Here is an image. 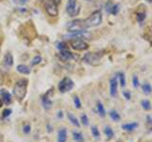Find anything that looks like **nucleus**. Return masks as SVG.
Masks as SVG:
<instances>
[{
    "mask_svg": "<svg viewBox=\"0 0 152 142\" xmlns=\"http://www.w3.org/2000/svg\"><path fill=\"white\" fill-rule=\"evenodd\" d=\"M102 20H103L102 12L100 11H96L90 14L88 18L81 19V25H82L83 30H86L89 28H95L101 25Z\"/></svg>",
    "mask_w": 152,
    "mask_h": 142,
    "instance_id": "obj_1",
    "label": "nucleus"
},
{
    "mask_svg": "<svg viewBox=\"0 0 152 142\" xmlns=\"http://www.w3.org/2000/svg\"><path fill=\"white\" fill-rule=\"evenodd\" d=\"M28 80L27 79H20L14 83L13 86V95L17 99L18 101H22L24 98L26 97L27 88H28Z\"/></svg>",
    "mask_w": 152,
    "mask_h": 142,
    "instance_id": "obj_2",
    "label": "nucleus"
},
{
    "mask_svg": "<svg viewBox=\"0 0 152 142\" xmlns=\"http://www.w3.org/2000/svg\"><path fill=\"white\" fill-rule=\"evenodd\" d=\"M104 56L103 52H88L84 56V61L90 65H98Z\"/></svg>",
    "mask_w": 152,
    "mask_h": 142,
    "instance_id": "obj_3",
    "label": "nucleus"
},
{
    "mask_svg": "<svg viewBox=\"0 0 152 142\" xmlns=\"http://www.w3.org/2000/svg\"><path fill=\"white\" fill-rule=\"evenodd\" d=\"M66 11L69 16H77L81 12V6L77 3L76 0H68L66 6Z\"/></svg>",
    "mask_w": 152,
    "mask_h": 142,
    "instance_id": "obj_4",
    "label": "nucleus"
},
{
    "mask_svg": "<svg viewBox=\"0 0 152 142\" xmlns=\"http://www.w3.org/2000/svg\"><path fill=\"white\" fill-rule=\"evenodd\" d=\"M45 7V11L46 12L49 14L51 17H55L58 15L59 11H58V5H57L53 0H49V1H46L43 3Z\"/></svg>",
    "mask_w": 152,
    "mask_h": 142,
    "instance_id": "obj_5",
    "label": "nucleus"
},
{
    "mask_svg": "<svg viewBox=\"0 0 152 142\" xmlns=\"http://www.w3.org/2000/svg\"><path fill=\"white\" fill-rule=\"evenodd\" d=\"M74 86V83L72 82V80L66 77L61 80L58 84V89L61 93H66L69 92L71 89Z\"/></svg>",
    "mask_w": 152,
    "mask_h": 142,
    "instance_id": "obj_6",
    "label": "nucleus"
},
{
    "mask_svg": "<svg viewBox=\"0 0 152 142\" xmlns=\"http://www.w3.org/2000/svg\"><path fill=\"white\" fill-rule=\"evenodd\" d=\"M70 45L74 50L77 51H84L88 49V45L82 39H73L70 42Z\"/></svg>",
    "mask_w": 152,
    "mask_h": 142,
    "instance_id": "obj_7",
    "label": "nucleus"
},
{
    "mask_svg": "<svg viewBox=\"0 0 152 142\" xmlns=\"http://www.w3.org/2000/svg\"><path fill=\"white\" fill-rule=\"evenodd\" d=\"M58 57L62 62H69V61H71L75 58V56L71 53L70 51L66 50V49L60 50V52L58 53Z\"/></svg>",
    "mask_w": 152,
    "mask_h": 142,
    "instance_id": "obj_8",
    "label": "nucleus"
},
{
    "mask_svg": "<svg viewBox=\"0 0 152 142\" xmlns=\"http://www.w3.org/2000/svg\"><path fill=\"white\" fill-rule=\"evenodd\" d=\"M118 91V80L117 77H114L109 82V93L111 97H116Z\"/></svg>",
    "mask_w": 152,
    "mask_h": 142,
    "instance_id": "obj_9",
    "label": "nucleus"
},
{
    "mask_svg": "<svg viewBox=\"0 0 152 142\" xmlns=\"http://www.w3.org/2000/svg\"><path fill=\"white\" fill-rule=\"evenodd\" d=\"M4 64L7 66V67H11V66L13 64V57L12 55L8 52V53L4 56V60H3Z\"/></svg>",
    "mask_w": 152,
    "mask_h": 142,
    "instance_id": "obj_10",
    "label": "nucleus"
},
{
    "mask_svg": "<svg viewBox=\"0 0 152 142\" xmlns=\"http://www.w3.org/2000/svg\"><path fill=\"white\" fill-rule=\"evenodd\" d=\"M138 126H139V123H137V122L126 123V124L122 125V129L126 132H132V131H134Z\"/></svg>",
    "mask_w": 152,
    "mask_h": 142,
    "instance_id": "obj_11",
    "label": "nucleus"
},
{
    "mask_svg": "<svg viewBox=\"0 0 152 142\" xmlns=\"http://www.w3.org/2000/svg\"><path fill=\"white\" fill-rule=\"evenodd\" d=\"M66 136H68V132L65 128H62L58 132V137H57V140L58 142H66Z\"/></svg>",
    "mask_w": 152,
    "mask_h": 142,
    "instance_id": "obj_12",
    "label": "nucleus"
},
{
    "mask_svg": "<svg viewBox=\"0 0 152 142\" xmlns=\"http://www.w3.org/2000/svg\"><path fill=\"white\" fill-rule=\"evenodd\" d=\"M1 95H2V99L5 104H10L12 102V95L10 94L6 90H1Z\"/></svg>",
    "mask_w": 152,
    "mask_h": 142,
    "instance_id": "obj_13",
    "label": "nucleus"
},
{
    "mask_svg": "<svg viewBox=\"0 0 152 142\" xmlns=\"http://www.w3.org/2000/svg\"><path fill=\"white\" fill-rule=\"evenodd\" d=\"M42 103H43V106H44L45 109H50L52 105V101H50V99L48 98V94L45 95V96L42 97Z\"/></svg>",
    "mask_w": 152,
    "mask_h": 142,
    "instance_id": "obj_14",
    "label": "nucleus"
},
{
    "mask_svg": "<svg viewBox=\"0 0 152 142\" xmlns=\"http://www.w3.org/2000/svg\"><path fill=\"white\" fill-rule=\"evenodd\" d=\"M107 11L109 12V13H112L114 14V15H116V14L119 12V9H120V8H119V5L115 4V5H107Z\"/></svg>",
    "mask_w": 152,
    "mask_h": 142,
    "instance_id": "obj_15",
    "label": "nucleus"
},
{
    "mask_svg": "<svg viewBox=\"0 0 152 142\" xmlns=\"http://www.w3.org/2000/svg\"><path fill=\"white\" fill-rule=\"evenodd\" d=\"M16 69H17L18 72H20V73H22V74H30V73H31V68H30V67H28V66L25 65V64H20V65H18Z\"/></svg>",
    "mask_w": 152,
    "mask_h": 142,
    "instance_id": "obj_16",
    "label": "nucleus"
},
{
    "mask_svg": "<svg viewBox=\"0 0 152 142\" xmlns=\"http://www.w3.org/2000/svg\"><path fill=\"white\" fill-rule=\"evenodd\" d=\"M97 111H98V114L100 115V117H104V116H106V110H104V107L103 103L101 101L97 102Z\"/></svg>",
    "mask_w": 152,
    "mask_h": 142,
    "instance_id": "obj_17",
    "label": "nucleus"
},
{
    "mask_svg": "<svg viewBox=\"0 0 152 142\" xmlns=\"http://www.w3.org/2000/svg\"><path fill=\"white\" fill-rule=\"evenodd\" d=\"M109 117H110V118H111L112 120H114V121H119V120H121L120 114H119L115 110H112V111L109 112Z\"/></svg>",
    "mask_w": 152,
    "mask_h": 142,
    "instance_id": "obj_18",
    "label": "nucleus"
},
{
    "mask_svg": "<svg viewBox=\"0 0 152 142\" xmlns=\"http://www.w3.org/2000/svg\"><path fill=\"white\" fill-rule=\"evenodd\" d=\"M68 117H69V121L72 123L73 125H75V126H77V127H79L80 126V123H79V121H78V120H77V117H76L73 114H71V113H68Z\"/></svg>",
    "mask_w": 152,
    "mask_h": 142,
    "instance_id": "obj_19",
    "label": "nucleus"
},
{
    "mask_svg": "<svg viewBox=\"0 0 152 142\" xmlns=\"http://www.w3.org/2000/svg\"><path fill=\"white\" fill-rule=\"evenodd\" d=\"M72 135H73V138L76 142H84V137H83V135L81 134V133L73 132Z\"/></svg>",
    "mask_w": 152,
    "mask_h": 142,
    "instance_id": "obj_20",
    "label": "nucleus"
},
{
    "mask_svg": "<svg viewBox=\"0 0 152 142\" xmlns=\"http://www.w3.org/2000/svg\"><path fill=\"white\" fill-rule=\"evenodd\" d=\"M104 134H106V135L107 136L108 139H111L112 137L114 136V132H113V130L111 129L110 127H108V126L104 127Z\"/></svg>",
    "mask_w": 152,
    "mask_h": 142,
    "instance_id": "obj_21",
    "label": "nucleus"
},
{
    "mask_svg": "<svg viewBox=\"0 0 152 142\" xmlns=\"http://www.w3.org/2000/svg\"><path fill=\"white\" fill-rule=\"evenodd\" d=\"M142 92H144L145 95H149L152 91V88H151V85L149 83H144L142 84Z\"/></svg>",
    "mask_w": 152,
    "mask_h": 142,
    "instance_id": "obj_22",
    "label": "nucleus"
},
{
    "mask_svg": "<svg viewBox=\"0 0 152 142\" xmlns=\"http://www.w3.org/2000/svg\"><path fill=\"white\" fill-rule=\"evenodd\" d=\"M117 78H119V80H120V84H121V86H122V87H125V86H126V77H125V74H124L123 72L118 73Z\"/></svg>",
    "mask_w": 152,
    "mask_h": 142,
    "instance_id": "obj_23",
    "label": "nucleus"
},
{
    "mask_svg": "<svg viewBox=\"0 0 152 142\" xmlns=\"http://www.w3.org/2000/svg\"><path fill=\"white\" fill-rule=\"evenodd\" d=\"M141 104H142V107L144 108L145 111H149L151 109V104H150V102L148 101H147V99H144V101H142Z\"/></svg>",
    "mask_w": 152,
    "mask_h": 142,
    "instance_id": "obj_24",
    "label": "nucleus"
},
{
    "mask_svg": "<svg viewBox=\"0 0 152 142\" xmlns=\"http://www.w3.org/2000/svg\"><path fill=\"white\" fill-rule=\"evenodd\" d=\"M91 133H92V135L95 137V138H99L100 137V132H99L98 128L96 126L91 127Z\"/></svg>",
    "mask_w": 152,
    "mask_h": 142,
    "instance_id": "obj_25",
    "label": "nucleus"
},
{
    "mask_svg": "<svg viewBox=\"0 0 152 142\" xmlns=\"http://www.w3.org/2000/svg\"><path fill=\"white\" fill-rule=\"evenodd\" d=\"M81 122L83 123V125L85 126H88V117H87V115L86 114H83L82 116H81Z\"/></svg>",
    "mask_w": 152,
    "mask_h": 142,
    "instance_id": "obj_26",
    "label": "nucleus"
},
{
    "mask_svg": "<svg viewBox=\"0 0 152 142\" xmlns=\"http://www.w3.org/2000/svg\"><path fill=\"white\" fill-rule=\"evenodd\" d=\"M41 61H42V58L40 56H35L34 58L32 59V62H31V64L32 65H36L38 64H40L41 63Z\"/></svg>",
    "mask_w": 152,
    "mask_h": 142,
    "instance_id": "obj_27",
    "label": "nucleus"
},
{
    "mask_svg": "<svg viewBox=\"0 0 152 142\" xmlns=\"http://www.w3.org/2000/svg\"><path fill=\"white\" fill-rule=\"evenodd\" d=\"M145 19V13L144 12H139L137 13V20L139 21L140 23H142Z\"/></svg>",
    "mask_w": 152,
    "mask_h": 142,
    "instance_id": "obj_28",
    "label": "nucleus"
},
{
    "mask_svg": "<svg viewBox=\"0 0 152 142\" xmlns=\"http://www.w3.org/2000/svg\"><path fill=\"white\" fill-rule=\"evenodd\" d=\"M132 82H133V86H134L135 88L137 87H139V80H138V77L137 76H133V80H132Z\"/></svg>",
    "mask_w": 152,
    "mask_h": 142,
    "instance_id": "obj_29",
    "label": "nucleus"
},
{
    "mask_svg": "<svg viewBox=\"0 0 152 142\" xmlns=\"http://www.w3.org/2000/svg\"><path fill=\"white\" fill-rule=\"evenodd\" d=\"M73 101H74V104H75L76 108H77V109L81 108V101H80V99H79L78 97H74Z\"/></svg>",
    "mask_w": 152,
    "mask_h": 142,
    "instance_id": "obj_30",
    "label": "nucleus"
},
{
    "mask_svg": "<svg viewBox=\"0 0 152 142\" xmlns=\"http://www.w3.org/2000/svg\"><path fill=\"white\" fill-rule=\"evenodd\" d=\"M12 114V110L11 109H5L3 111V117H7Z\"/></svg>",
    "mask_w": 152,
    "mask_h": 142,
    "instance_id": "obj_31",
    "label": "nucleus"
},
{
    "mask_svg": "<svg viewBox=\"0 0 152 142\" xmlns=\"http://www.w3.org/2000/svg\"><path fill=\"white\" fill-rule=\"evenodd\" d=\"M57 47H58L60 50H62V49H66V46L65 43H59L58 46H57Z\"/></svg>",
    "mask_w": 152,
    "mask_h": 142,
    "instance_id": "obj_32",
    "label": "nucleus"
},
{
    "mask_svg": "<svg viewBox=\"0 0 152 142\" xmlns=\"http://www.w3.org/2000/svg\"><path fill=\"white\" fill-rule=\"evenodd\" d=\"M23 131H24L25 134H28V133L31 132V126L30 125H25V126H24Z\"/></svg>",
    "mask_w": 152,
    "mask_h": 142,
    "instance_id": "obj_33",
    "label": "nucleus"
},
{
    "mask_svg": "<svg viewBox=\"0 0 152 142\" xmlns=\"http://www.w3.org/2000/svg\"><path fill=\"white\" fill-rule=\"evenodd\" d=\"M124 96H125V98L126 99H130V98H131V95H130V93L128 92V91H125V92H124Z\"/></svg>",
    "mask_w": 152,
    "mask_h": 142,
    "instance_id": "obj_34",
    "label": "nucleus"
},
{
    "mask_svg": "<svg viewBox=\"0 0 152 142\" xmlns=\"http://www.w3.org/2000/svg\"><path fill=\"white\" fill-rule=\"evenodd\" d=\"M54 1H55V3H56L57 5H58V4H60V3H61L62 0H54Z\"/></svg>",
    "mask_w": 152,
    "mask_h": 142,
    "instance_id": "obj_35",
    "label": "nucleus"
},
{
    "mask_svg": "<svg viewBox=\"0 0 152 142\" xmlns=\"http://www.w3.org/2000/svg\"><path fill=\"white\" fill-rule=\"evenodd\" d=\"M2 105H3V101H1V99H0V108L2 107Z\"/></svg>",
    "mask_w": 152,
    "mask_h": 142,
    "instance_id": "obj_36",
    "label": "nucleus"
},
{
    "mask_svg": "<svg viewBox=\"0 0 152 142\" xmlns=\"http://www.w3.org/2000/svg\"><path fill=\"white\" fill-rule=\"evenodd\" d=\"M146 1H148V2H151V1H152V0H146Z\"/></svg>",
    "mask_w": 152,
    "mask_h": 142,
    "instance_id": "obj_37",
    "label": "nucleus"
},
{
    "mask_svg": "<svg viewBox=\"0 0 152 142\" xmlns=\"http://www.w3.org/2000/svg\"><path fill=\"white\" fill-rule=\"evenodd\" d=\"M0 1H1V0H0Z\"/></svg>",
    "mask_w": 152,
    "mask_h": 142,
    "instance_id": "obj_38",
    "label": "nucleus"
}]
</instances>
